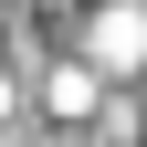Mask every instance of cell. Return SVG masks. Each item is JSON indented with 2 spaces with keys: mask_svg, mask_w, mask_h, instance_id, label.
<instances>
[{
  "mask_svg": "<svg viewBox=\"0 0 147 147\" xmlns=\"http://www.w3.org/2000/svg\"><path fill=\"white\" fill-rule=\"evenodd\" d=\"M84 63L95 74H147V11H95L84 21Z\"/></svg>",
  "mask_w": 147,
  "mask_h": 147,
  "instance_id": "obj_1",
  "label": "cell"
},
{
  "mask_svg": "<svg viewBox=\"0 0 147 147\" xmlns=\"http://www.w3.org/2000/svg\"><path fill=\"white\" fill-rule=\"evenodd\" d=\"M42 105H53L63 126H105V74H95V63H53V74H42Z\"/></svg>",
  "mask_w": 147,
  "mask_h": 147,
  "instance_id": "obj_2",
  "label": "cell"
}]
</instances>
